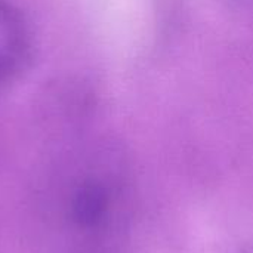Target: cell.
Instances as JSON below:
<instances>
[{
    "label": "cell",
    "instance_id": "1",
    "mask_svg": "<svg viewBox=\"0 0 253 253\" xmlns=\"http://www.w3.org/2000/svg\"><path fill=\"white\" fill-rule=\"evenodd\" d=\"M30 50L31 34L24 16L13 4L0 0V86L19 76Z\"/></svg>",
    "mask_w": 253,
    "mask_h": 253
},
{
    "label": "cell",
    "instance_id": "2",
    "mask_svg": "<svg viewBox=\"0 0 253 253\" xmlns=\"http://www.w3.org/2000/svg\"><path fill=\"white\" fill-rule=\"evenodd\" d=\"M108 199L105 190L98 184H86L77 190L71 203L74 221L82 227L98 225L107 211Z\"/></svg>",
    "mask_w": 253,
    "mask_h": 253
},
{
    "label": "cell",
    "instance_id": "3",
    "mask_svg": "<svg viewBox=\"0 0 253 253\" xmlns=\"http://www.w3.org/2000/svg\"><path fill=\"white\" fill-rule=\"evenodd\" d=\"M242 253H253V243H251L249 246H246V248L242 251Z\"/></svg>",
    "mask_w": 253,
    "mask_h": 253
}]
</instances>
